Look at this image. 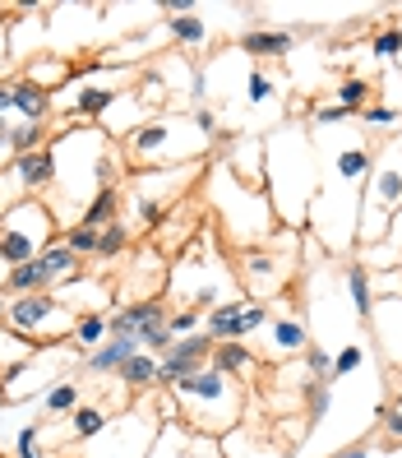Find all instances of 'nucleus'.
I'll use <instances>...</instances> for the list:
<instances>
[{"mask_svg":"<svg viewBox=\"0 0 402 458\" xmlns=\"http://www.w3.org/2000/svg\"><path fill=\"white\" fill-rule=\"evenodd\" d=\"M370 454H374V449L361 440V445H347V449H338V454H329V458H370Z\"/></svg>","mask_w":402,"mask_h":458,"instance_id":"79ce46f5","label":"nucleus"},{"mask_svg":"<svg viewBox=\"0 0 402 458\" xmlns=\"http://www.w3.org/2000/svg\"><path fill=\"white\" fill-rule=\"evenodd\" d=\"M356 121H361L365 130H374V125H398V121H402V106H374V102H370Z\"/></svg>","mask_w":402,"mask_h":458,"instance_id":"ea45409f","label":"nucleus"},{"mask_svg":"<svg viewBox=\"0 0 402 458\" xmlns=\"http://www.w3.org/2000/svg\"><path fill=\"white\" fill-rule=\"evenodd\" d=\"M125 246H130V223H125V218H121V223H112V227H102V250H97L102 259L121 255Z\"/></svg>","mask_w":402,"mask_h":458,"instance_id":"58836bf2","label":"nucleus"},{"mask_svg":"<svg viewBox=\"0 0 402 458\" xmlns=\"http://www.w3.org/2000/svg\"><path fill=\"white\" fill-rule=\"evenodd\" d=\"M61 246H70L79 259H84V255H97V250H102V232H93V227H84V223H74V227L61 232Z\"/></svg>","mask_w":402,"mask_h":458,"instance_id":"72a5a7b5","label":"nucleus"},{"mask_svg":"<svg viewBox=\"0 0 402 458\" xmlns=\"http://www.w3.org/2000/svg\"><path fill=\"white\" fill-rule=\"evenodd\" d=\"M74 310L61 301L56 292H33V296H14L10 315H5V329L23 334L38 352H51V347H65L74 334Z\"/></svg>","mask_w":402,"mask_h":458,"instance_id":"6e6552de","label":"nucleus"},{"mask_svg":"<svg viewBox=\"0 0 402 458\" xmlns=\"http://www.w3.org/2000/svg\"><path fill=\"white\" fill-rule=\"evenodd\" d=\"M148 458H227V454H222V440L199 436V430H190L185 421H163Z\"/></svg>","mask_w":402,"mask_h":458,"instance_id":"9b49d317","label":"nucleus"},{"mask_svg":"<svg viewBox=\"0 0 402 458\" xmlns=\"http://www.w3.org/2000/svg\"><path fill=\"white\" fill-rule=\"evenodd\" d=\"M33 361H38V347L29 338L14 334V329H0V385L14 380V375L23 366H33Z\"/></svg>","mask_w":402,"mask_h":458,"instance_id":"6ab92c4d","label":"nucleus"},{"mask_svg":"<svg viewBox=\"0 0 402 458\" xmlns=\"http://www.w3.org/2000/svg\"><path fill=\"white\" fill-rule=\"evenodd\" d=\"M402 208V130L374 148V167L361 191V223H356V246H374L389 236L393 213Z\"/></svg>","mask_w":402,"mask_h":458,"instance_id":"423d86ee","label":"nucleus"},{"mask_svg":"<svg viewBox=\"0 0 402 458\" xmlns=\"http://www.w3.org/2000/svg\"><path fill=\"white\" fill-rule=\"evenodd\" d=\"M208 366L213 370H222V375H250L255 366H259V357L250 352L246 343H213V357H208Z\"/></svg>","mask_w":402,"mask_h":458,"instance_id":"5701e85b","label":"nucleus"},{"mask_svg":"<svg viewBox=\"0 0 402 458\" xmlns=\"http://www.w3.org/2000/svg\"><path fill=\"white\" fill-rule=\"evenodd\" d=\"M306 370L314 375L319 385H333V352H329V347H319V343H310L306 347Z\"/></svg>","mask_w":402,"mask_h":458,"instance_id":"c9c22d12","label":"nucleus"},{"mask_svg":"<svg viewBox=\"0 0 402 458\" xmlns=\"http://www.w3.org/2000/svg\"><path fill=\"white\" fill-rule=\"evenodd\" d=\"M106 426H112V417H106L102 408H93V403H79V408L70 412V440H74V445H93Z\"/></svg>","mask_w":402,"mask_h":458,"instance_id":"393cba45","label":"nucleus"},{"mask_svg":"<svg viewBox=\"0 0 402 458\" xmlns=\"http://www.w3.org/2000/svg\"><path fill=\"white\" fill-rule=\"evenodd\" d=\"M5 61H10V33H5V23H0V70H5Z\"/></svg>","mask_w":402,"mask_h":458,"instance_id":"a18cd8bd","label":"nucleus"},{"mask_svg":"<svg viewBox=\"0 0 402 458\" xmlns=\"http://www.w3.org/2000/svg\"><path fill=\"white\" fill-rule=\"evenodd\" d=\"M167 329H172V343L190 338V334H204V315H199V310H190V306H180V310H172Z\"/></svg>","mask_w":402,"mask_h":458,"instance_id":"f704fd0d","label":"nucleus"},{"mask_svg":"<svg viewBox=\"0 0 402 458\" xmlns=\"http://www.w3.org/2000/svg\"><path fill=\"white\" fill-rule=\"evenodd\" d=\"M46 430H51L46 417L23 421V426H19V436H14V458H51L46 445H42V440H46Z\"/></svg>","mask_w":402,"mask_h":458,"instance_id":"c85d7f7f","label":"nucleus"},{"mask_svg":"<svg viewBox=\"0 0 402 458\" xmlns=\"http://www.w3.org/2000/svg\"><path fill=\"white\" fill-rule=\"evenodd\" d=\"M163 38L176 47H204L208 42V23L190 10V14H167L163 19Z\"/></svg>","mask_w":402,"mask_h":458,"instance_id":"b1692460","label":"nucleus"},{"mask_svg":"<svg viewBox=\"0 0 402 458\" xmlns=\"http://www.w3.org/2000/svg\"><path fill=\"white\" fill-rule=\"evenodd\" d=\"M23 79L56 98V93L70 84V61H65V56H33L29 65H23Z\"/></svg>","mask_w":402,"mask_h":458,"instance_id":"412c9836","label":"nucleus"},{"mask_svg":"<svg viewBox=\"0 0 402 458\" xmlns=\"http://www.w3.org/2000/svg\"><path fill=\"white\" fill-rule=\"evenodd\" d=\"M5 112H14V89L0 79V116H5Z\"/></svg>","mask_w":402,"mask_h":458,"instance_id":"c03bdc74","label":"nucleus"},{"mask_svg":"<svg viewBox=\"0 0 402 458\" xmlns=\"http://www.w3.org/2000/svg\"><path fill=\"white\" fill-rule=\"evenodd\" d=\"M208 148H213V140L195 130L190 116H153L134 130L130 140H121L130 172H153V163H167V167L204 163Z\"/></svg>","mask_w":402,"mask_h":458,"instance_id":"39448f33","label":"nucleus"},{"mask_svg":"<svg viewBox=\"0 0 402 458\" xmlns=\"http://www.w3.org/2000/svg\"><path fill=\"white\" fill-rule=\"evenodd\" d=\"M134 352H144V347L139 343H134V338H106L102 347H97V352H88L84 361H79V366H84L88 375H116Z\"/></svg>","mask_w":402,"mask_h":458,"instance_id":"a211bd4d","label":"nucleus"},{"mask_svg":"<svg viewBox=\"0 0 402 458\" xmlns=\"http://www.w3.org/2000/svg\"><path fill=\"white\" fill-rule=\"evenodd\" d=\"M370 338L389 366H402V296H380L370 315Z\"/></svg>","mask_w":402,"mask_h":458,"instance_id":"ddd939ff","label":"nucleus"},{"mask_svg":"<svg viewBox=\"0 0 402 458\" xmlns=\"http://www.w3.org/2000/svg\"><path fill=\"white\" fill-rule=\"evenodd\" d=\"M380 421H384V430H389L393 440H402V417H398V408H384V412H380Z\"/></svg>","mask_w":402,"mask_h":458,"instance_id":"a19ab883","label":"nucleus"},{"mask_svg":"<svg viewBox=\"0 0 402 458\" xmlns=\"http://www.w3.org/2000/svg\"><path fill=\"white\" fill-rule=\"evenodd\" d=\"M264 195L278 227L301 232L319 195V144L310 125H278L264 134Z\"/></svg>","mask_w":402,"mask_h":458,"instance_id":"f03ea898","label":"nucleus"},{"mask_svg":"<svg viewBox=\"0 0 402 458\" xmlns=\"http://www.w3.org/2000/svg\"><path fill=\"white\" fill-rule=\"evenodd\" d=\"M393 408H398V417H402V398H398V403H393Z\"/></svg>","mask_w":402,"mask_h":458,"instance_id":"49530a36","label":"nucleus"},{"mask_svg":"<svg viewBox=\"0 0 402 458\" xmlns=\"http://www.w3.org/2000/svg\"><path fill=\"white\" fill-rule=\"evenodd\" d=\"M365 357H370L365 343H342L338 352H333V385L347 380V375H356V370L365 366Z\"/></svg>","mask_w":402,"mask_h":458,"instance_id":"473e14b6","label":"nucleus"},{"mask_svg":"<svg viewBox=\"0 0 402 458\" xmlns=\"http://www.w3.org/2000/svg\"><path fill=\"white\" fill-rule=\"evenodd\" d=\"M306 408H310V421H324L329 408H333V385L310 380V385H306Z\"/></svg>","mask_w":402,"mask_h":458,"instance_id":"e433bc0d","label":"nucleus"},{"mask_svg":"<svg viewBox=\"0 0 402 458\" xmlns=\"http://www.w3.org/2000/svg\"><path fill=\"white\" fill-rule=\"evenodd\" d=\"M10 167H14V176H19V185H23V195H29V199H46L51 185H56V157H51V148L10 157Z\"/></svg>","mask_w":402,"mask_h":458,"instance_id":"4468645a","label":"nucleus"},{"mask_svg":"<svg viewBox=\"0 0 402 458\" xmlns=\"http://www.w3.org/2000/svg\"><path fill=\"white\" fill-rule=\"evenodd\" d=\"M46 148V125H29V121H19L10 130V157H23V153H38Z\"/></svg>","mask_w":402,"mask_h":458,"instance_id":"2f4dec72","label":"nucleus"},{"mask_svg":"<svg viewBox=\"0 0 402 458\" xmlns=\"http://www.w3.org/2000/svg\"><path fill=\"white\" fill-rule=\"evenodd\" d=\"M79 398H84V389H79L74 380H56L42 394V417H70L79 408Z\"/></svg>","mask_w":402,"mask_h":458,"instance_id":"cd10ccee","label":"nucleus"},{"mask_svg":"<svg viewBox=\"0 0 402 458\" xmlns=\"http://www.w3.org/2000/svg\"><path fill=\"white\" fill-rule=\"evenodd\" d=\"M370 56H374V61H398V56H402V38H398V29H380V33H374Z\"/></svg>","mask_w":402,"mask_h":458,"instance_id":"4c0bfd02","label":"nucleus"},{"mask_svg":"<svg viewBox=\"0 0 402 458\" xmlns=\"http://www.w3.org/2000/svg\"><path fill=\"white\" fill-rule=\"evenodd\" d=\"M297 241H301V232L278 227L268 246L240 250V278H246V287H250V301H268V296H278L287 287L291 264H297V259H287V250L297 255Z\"/></svg>","mask_w":402,"mask_h":458,"instance_id":"1a4fd4ad","label":"nucleus"},{"mask_svg":"<svg viewBox=\"0 0 402 458\" xmlns=\"http://www.w3.org/2000/svg\"><path fill=\"white\" fill-rule=\"evenodd\" d=\"M10 89H14V116L19 121H29V125H46L51 121V112H56V106H51V93L46 89H38V84H29V79H10Z\"/></svg>","mask_w":402,"mask_h":458,"instance_id":"2eb2a0df","label":"nucleus"},{"mask_svg":"<svg viewBox=\"0 0 402 458\" xmlns=\"http://www.w3.org/2000/svg\"><path fill=\"white\" fill-rule=\"evenodd\" d=\"M291 42H297L291 29H250L240 38V51H246V56H287Z\"/></svg>","mask_w":402,"mask_h":458,"instance_id":"4be33fe9","label":"nucleus"},{"mask_svg":"<svg viewBox=\"0 0 402 458\" xmlns=\"http://www.w3.org/2000/svg\"><path fill=\"white\" fill-rule=\"evenodd\" d=\"M157 366H163V357H153V352H134L116 375H121V385H125V389H148V385H157Z\"/></svg>","mask_w":402,"mask_h":458,"instance_id":"bb28decb","label":"nucleus"},{"mask_svg":"<svg viewBox=\"0 0 402 458\" xmlns=\"http://www.w3.org/2000/svg\"><path fill=\"white\" fill-rule=\"evenodd\" d=\"M130 74L134 70H116V74L97 79V84H79L70 98H51V106H56V112H70V121H102L116 106V98L125 93L121 79H130Z\"/></svg>","mask_w":402,"mask_h":458,"instance_id":"9d476101","label":"nucleus"},{"mask_svg":"<svg viewBox=\"0 0 402 458\" xmlns=\"http://www.w3.org/2000/svg\"><path fill=\"white\" fill-rule=\"evenodd\" d=\"M240 98H246V106H255V112H259V106H273L278 102V79L250 65L246 70V93H240Z\"/></svg>","mask_w":402,"mask_h":458,"instance_id":"c756f323","label":"nucleus"},{"mask_svg":"<svg viewBox=\"0 0 402 458\" xmlns=\"http://www.w3.org/2000/svg\"><path fill=\"white\" fill-rule=\"evenodd\" d=\"M342 287H347V296H352L356 319H361V325H370L374 301H380V292H374V274H370L361 259H352V264H347V274H342Z\"/></svg>","mask_w":402,"mask_h":458,"instance_id":"dca6fc26","label":"nucleus"},{"mask_svg":"<svg viewBox=\"0 0 402 458\" xmlns=\"http://www.w3.org/2000/svg\"><path fill=\"white\" fill-rule=\"evenodd\" d=\"M56 241H61V223L51 218L46 199H23L10 213H0V264L5 268L33 264Z\"/></svg>","mask_w":402,"mask_h":458,"instance_id":"0eeeda50","label":"nucleus"},{"mask_svg":"<svg viewBox=\"0 0 402 458\" xmlns=\"http://www.w3.org/2000/svg\"><path fill=\"white\" fill-rule=\"evenodd\" d=\"M167 394L176 403L180 421L190 430H199V436H213V440L231 436V430L240 426V412H246V394H240V385L231 380V375L213 370V366L190 375V380L172 385Z\"/></svg>","mask_w":402,"mask_h":458,"instance_id":"20e7f679","label":"nucleus"},{"mask_svg":"<svg viewBox=\"0 0 402 458\" xmlns=\"http://www.w3.org/2000/svg\"><path fill=\"white\" fill-rule=\"evenodd\" d=\"M306 347H310V325L301 315H273L264 325V357L268 361L306 357Z\"/></svg>","mask_w":402,"mask_h":458,"instance_id":"f8f14e48","label":"nucleus"},{"mask_svg":"<svg viewBox=\"0 0 402 458\" xmlns=\"http://www.w3.org/2000/svg\"><path fill=\"white\" fill-rule=\"evenodd\" d=\"M106 338H112V315H106V310H88V315H79V319H74L70 347H74V357L84 361L88 352H97Z\"/></svg>","mask_w":402,"mask_h":458,"instance_id":"f3484780","label":"nucleus"},{"mask_svg":"<svg viewBox=\"0 0 402 458\" xmlns=\"http://www.w3.org/2000/svg\"><path fill=\"white\" fill-rule=\"evenodd\" d=\"M398 274H402V264H398Z\"/></svg>","mask_w":402,"mask_h":458,"instance_id":"de8ad7c7","label":"nucleus"},{"mask_svg":"<svg viewBox=\"0 0 402 458\" xmlns=\"http://www.w3.org/2000/svg\"><path fill=\"white\" fill-rule=\"evenodd\" d=\"M384 241H389V246H398V250H402V208L393 213V223H389V236H384Z\"/></svg>","mask_w":402,"mask_h":458,"instance_id":"37998d69","label":"nucleus"},{"mask_svg":"<svg viewBox=\"0 0 402 458\" xmlns=\"http://www.w3.org/2000/svg\"><path fill=\"white\" fill-rule=\"evenodd\" d=\"M319 144V140H314ZM374 167V144L361 130L342 134L329 148L319 144V195L310 204V241L324 250H352L356 246V223H361V191Z\"/></svg>","mask_w":402,"mask_h":458,"instance_id":"f257e3e1","label":"nucleus"},{"mask_svg":"<svg viewBox=\"0 0 402 458\" xmlns=\"http://www.w3.org/2000/svg\"><path fill=\"white\" fill-rule=\"evenodd\" d=\"M121 208H125V191H121V185H102V191L88 199V208H84V218H79V223L102 232V227L121 223Z\"/></svg>","mask_w":402,"mask_h":458,"instance_id":"aec40b11","label":"nucleus"},{"mask_svg":"<svg viewBox=\"0 0 402 458\" xmlns=\"http://www.w3.org/2000/svg\"><path fill=\"white\" fill-rule=\"evenodd\" d=\"M208 199H213V208H218V227H222V236L231 241V246L250 250V246H268V241H273V232H278L273 204H268L264 191L240 181L227 163L213 167Z\"/></svg>","mask_w":402,"mask_h":458,"instance_id":"7ed1b4c3","label":"nucleus"},{"mask_svg":"<svg viewBox=\"0 0 402 458\" xmlns=\"http://www.w3.org/2000/svg\"><path fill=\"white\" fill-rule=\"evenodd\" d=\"M370 98H374V84H370V79H361V74L342 79V89H338V106H347L352 116H361V112H365Z\"/></svg>","mask_w":402,"mask_h":458,"instance_id":"7c9ffc66","label":"nucleus"},{"mask_svg":"<svg viewBox=\"0 0 402 458\" xmlns=\"http://www.w3.org/2000/svg\"><path fill=\"white\" fill-rule=\"evenodd\" d=\"M51 287H56V283H51V274H46L42 259L10 268V278H5V292H10V296H33V292H51Z\"/></svg>","mask_w":402,"mask_h":458,"instance_id":"a878e982","label":"nucleus"}]
</instances>
